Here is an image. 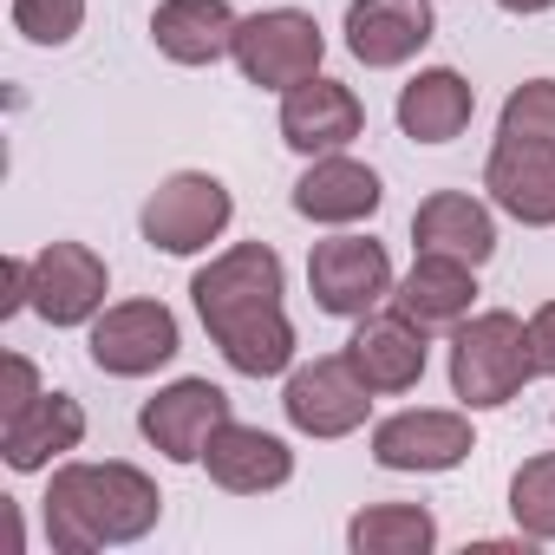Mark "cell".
Wrapping results in <instances>:
<instances>
[{
    "label": "cell",
    "instance_id": "cell-4",
    "mask_svg": "<svg viewBox=\"0 0 555 555\" xmlns=\"http://www.w3.org/2000/svg\"><path fill=\"white\" fill-rule=\"evenodd\" d=\"M229 60L242 66L248 86L288 92V86H301V79L321 73L327 34H321V21L301 14V8H268V14H248V21L235 27V53H229Z\"/></svg>",
    "mask_w": 555,
    "mask_h": 555
},
{
    "label": "cell",
    "instance_id": "cell-6",
    "mask_svg": "<svg viewBox=\"0 0 555 555\" xmlns=\"http://www.w3.org/2000/svg\"><path fill=\"white\" fill-rule=\"evenodd\" d=\"M392 255L386 242L373 235H327L308 248V288H314V308L334 314V321H360L373 314L379 301H392Z\"/></svg>",
    "mask_w": 555,
    "mask_h": 555
},
{
    "label": "cell",
    "instance_id": "cell-13",
    "mask_svg": "<svg viewBox=\"0 0 555 555\" xmlns=\"http://www.w3.org/2000/svg\"><path fill=\"white\" fill-rule=\"evenodd\" d=\"M340 34H347V53L366 73H392V66H405L431 47L438 14H431V0H353Z\"/></svg>",
    "mask_w": 555,
    "mask_h": 555
},
{
    "label": "cell",
    "instance_id": "cell-11",
    "mask_svg": "<svg viewBox=\"0 0 555 555\" xmlns=\"http://www.w3.org/2000/svg\"><path fill=\"white\" fill-rule=\"evenodd\" d=\"M229 418H235V412H229V392H222V386H209V379H170L164 392L144 399L138 431H144V444L164 451L170 464H203L209 438H216Z\"/></svg>",
    "mask_w": 555,
    "mask_h": 555
},
{
    "label": "cell",
    "instance_id": "cell-26",
    "mask_svg": "<svg viewBox=\"0 0 555 555\" xmlns=\"http://www.w3.org/2000/svg\"><path fill=\"white\" fill-rule=\"evenodd\" d=\"M14 34L34 47H66L86 27V0H14Z\"/></svg>",
    "mask_w": 555,
    "mask_h": 555
},
{
    "label": "cell",
    "instance_id": "cell-14",
    "mask_svg": "<svg viewBox=\"0 0 555 555\" xmlns=\"http://www.w3.org/2000/svg\"><path fill=\"white\" fill-rule=\"evenodd\" d=\"M483 190L490 203L522 222V229H555V144L529 138H496L483 157Z\"/></svg>",
    "mask_w": 555,
    "mask_h": 555
},
{
    "label": "cell",
    "instance_id": "cell-18",
    "mask_svg": "<svg viewBox=\"0 0 555 555\" xmlns=\"http://www.w3.org/2000/svg\"><path fill=\"white\" fill-rule=\"evenodd\" d=\"M386 203V183L373 164L347 157V151H327V157H308L301 183H295V209L308 222H327V229H353L366 222L373 209Z\"/></svg>",
    "mask_w": 555,
    "mask_h": 555
},
{
    "label": "cell",
    "instance_id": "cell-7",
    "mask_svg": "<svg viewBox=\"0 0 555 555\" xmlns=\"http://www.w3.org/2000/svg\"><path fill=\"white\" fill-rule=\"evenodd\" d=\"M373 386L353 373L347 353H327V360H308V366H288V386H282V412L301 438H353L373 412Z\"/></svg>",
    "mask_w": 555,
    "mask_h": 555
},
{
    "label": "cell",
    "instance_id": "cell-2",
    "mask_svg": "<svg viewBox=\"0 0 555 555\" xmlns=\"http://www.w3.org/2000/svg\"><path fill=\"white\" fill-rule=\"evenodd\" d=\"M47 542L60 555H99V548H125V542H144L164 516V496L157 483L125 464V457H105V464H86V457H66L47 483Z\"/></svg>",
    "mask_w": 555,
    "mask_h": 555
},
{
    "label": "cell",
    "instance_id": "cell-16",
    "mask_svg": "<svg viewBox=\"0 0 555 555\" xmlns=\"http://www.w3.org/2000/svg\"><path fill=\"white\" fill-rule=\"evenodd\" d=\"M79 444H86V405L73 392H40L27 412L0 418V457H8V470H21V477L66 464Z\"/></svg>",
    "mask_w": 555,
    "mask_h": 555
},
{
    "label": "cell",
    "instance_id": "cell-15",
    "mask_svg": "<svg viewBox=\"0 0 555 555\" xmlns=\"http://www.w3.org/2000/svg\"><path fill=\"white\" fill-rule=\"evenodd\" d=\"M392 314H405L412 327L425 334H451L457 321L477 314V268L457 261V255H425L392 282Z\"/></svg>",
    "mask_w": 555,
    "mask_h": 555
},
{
    "label": "cell",
    "instance_id": "cell-12",
    "mask_svg": "<svg viewBox=\"0 0 555 555\" xmlns=\"http://www.w3.org/2000/svg\"><path fill=\"white\" fill-rule=\"evenodd\" d=\"M366 131V105L353 86L314 73L301 86L282 92V144L301 151V157H327V151H347L353 138Z\"/></svg>",
    "mask_w": 555,
    "mask_h": 555
},
{
    "label": "cell",
    "instance_id": "cell-19",
    "mask_svg": "<svg viewBox=\"0 0 555 555\" xmlns=\"http://www.w3.org/2000/svg\"><path fill=\"white\" fill-rule=\"evenodd\" d=\"M347 360L379 399H399L425 379V327H412L405 314H360Z\"/></svg>",
    "mask_w": 555,
    "mask_h": 555
},
{
    "label": "cell",
    "instance_id": "cell-3",
    "mask_svg": "<svg viewBox=\"0 0 555 555\" xmlns=\"http://www.w3.org/2000/svg\"><path fill=\"white\" fill-rule=\"evenodd\" d=\"M535 373V353H529V321L509 314V308H483L470 321L451 327V399L464 412H496L509 405Z\"/></svg>",
    "mask_w": 555,
    "mask_h": 555
},
{
    "label": "cell",
    "instance_id": "cell-1",
    "mask_svg": "<svg viewBox=\"0 0 555 555\" xmlns=\"http://www.w3.org/2000/svg\"><path fill=\"white\" fill-rule=\"evenodd\" d=\"M282 295H288V268L268 242H235V248L209 255V268H196L190 301H196V321L209 327V340L222 347L229 373L282 379L295 366V321H288Z\"/></svg>",
    "mask_w": 555,
    "mask_h": 555
},
{
    "label": "cell",
    "instance_id": "cell-10",
    "mask_svg": "<svg viewBox=\"0 0 555 555\" xmlns=\"http://www.w3.org/2000/svg\"><path fill=\"white\" fill-rule=\"evenodd\" d=\"M112 295V268L86 242H47L34 255V314L47 327H92Z\"/></svg>",
    "mask_w": 555,
    "mask_h": 555
},
{
    "label": "cell",
    "instance_id": "cell-29",
    "mask_svg": "<svg viewBox=\"0 0 555 555\" xmlns=\"http://www.w3.org/2000/svg\"><path fill=\"white\" fill-rule=\"evenodd\" d=\"M529 353H535V373H555V301L529 314Z\"/></svg>",
    "mask_w": 555,
    "mask_h": 555
},
{
    "label": "cell",
    "instance_id": "cell-30",
    "mask_svg": "<svg viewBox=\"0 0 555 555\" xmlns=\"http://www.w3.org/2000/svg\"><path fill=\"white\" fill-rule=\"evenodd\" d=\"M496 8H503V14H548L555 0H496Z\"/></svg>",
    "mask_w": 555,
    "mask_h": 555
},
{
    "label": "cell",
    "instance_id": "cell-8",
    "mask_svg": "<svg viewBox=\"0 0 555 555\" xmlns=\"http://www.w3.org/2000/svg\"><path fill=\"white\" fill-rule=\"evenodd\" d=\"M86 353L112 379H151L157 366H170L183 353V327H177V314L164 301H118V308H105L92 321Z\"/></svg>",
    "mask_w": 555,
    "mask_h": 555
},
{
    "label": "cell",
    "instance_id": "cell-5",
    "mask_svg": "<svg viewBox=\"0 0 555 555\" xmlns=\"http://www.w3.org/2000/svg\"><path fill=\"white\" fill-rule=\"evenodd\" d=\"M229 216H235V196H229L222 177H209V170H170V177L144 196L138 229H144V242L164 248V255H203L209 242H222Z\"/></svg>",
    "mask_w": 555,
    "mask_h": 555
},
{
    "label": "cell",
    "instance_id": "cell-23",
    "mask_svg": "<svg viewBox=\"0 0 555 555\" xmlns=\"http://www.w3.org/2000/svg\"><path fill=\"white\" fill-rule=\"evenodd\" d=\"M353 555H431L438 548V516L425 503H366L347 522Z\"/></svg>",
    "mask_w": 555,
    "mask_h": 555
},
{
    "label": "cell",
    "instance_id": "cell-24",
    "mask_svg": "<svg viewBox=\"0 0 555 555\" xmlns=\"http://www.w3.org/2000/svg\"><path fill=\"white\" fill-rule=\"evenodd\" d=\"M509 516L522 542H555V451L522 457V470L509 477Z\"/></svg>",
    "mask_w": 555,
    "mask_h": 555
},
{
    "label": "cell",
    "instance_id": "cell-25",
    "mask_svg": "<svg viewBox=\"0 0 555 555\" xmlns=\"http://www.w3.org/2000/svg\"><path fill=\"white\" fill-rule=\"evenodd\" d=\"M496 138H529V144H555V79H522L503 99Z\"/></svg>",
    "mask_w": 555,
    "mask_h": 555
},
{
    "label": "cell",
    "instance_id": "cell-27",
    "mask_svg": "<svg viewBox=\"0 0 555 555\" xmlns=\"http://www.w3.org/2000/svg\"><path fill=\"white\" fill-rule=\"evenodd\" d=\"M0 282H8V295H0V321H14L21 308H34V255H8V261H0Z\"/></svg>",
    "mask_w": 555,
    "mask_h": 555
},
{
    "label": "cell",
    "instance_id": "cell-20",
    "mask_svg": "<svg viewBox=\"0 0 555 555\" xmlns=\"http://www.w3.org/2000/svg\"><path fill=\"white\" fill-rule=\"evenodd\" d=\"M392 118H399V131H405L412 144H451V138H464L470 118H477V86H470L464 73H451V66H425V73H412V79L399 86Z\"/></svg>",
    "mask_w": 555,
    "mask_h": 555
},
{
    "label": "cell",
    "instance_id": "cell-28",
    "mask_svg": "<svg viewBox=\"0 0 555 555\" xmlns=\"http://www.w3.org/2000/svg\"><path fill=\"white\" fill-rule=\"evenodd\" d=\"M40 392H47V386H40L34 360H27V353H8V399H0V418H14V412H27V405H34Z\"/></svg>",
    "mask_w": 555,
    "mask_h": 555
},
{
    "label": "cell",
    "instance_id": "cell-22",
    "mask_svg": "<svg viewBox=\"0 0 555 555\" xmlns=\"http://www.w3.org/2000/svg\"><path fill=\"white\" fill-rule=\"evenodd\" d=\"M235 8L229 0H157L151 40L170 66H216L235 53Z\"/></svg>",
    "mask_w": 555,
    "mask_h": 555
},
{
    "label": "cell",
    "instance_id": "cell-9",
    "mask_svg": "<svg viewBox=\"0 0 555 555\" xmlns=\"http://www.w3.org/2000/svg\"><path fill=\"white\" fill-rule=\"evenodd\" d=\"M477 451L470 412H438V405H405L392 418L373 425V464L379 470H412V477H438L457 470Z\"/></svg>",
    "mask_w": 555,
    "mask_h": 555
},
{
    "label": "cell",
    "instance_id": "cell-21",
    "mask_svg": "<svg viewBox=\"0 0 555 555\" xmlns=\"http://www.w3.org/2000/svg\"><path fill=\"white\" fill-rule=\"evenodd\" d=\"M412 242L425 255H457L470 268H483L496 255V216L490 203H477L470 190H431L418 209H412Z\"/></svg>",
    "mask_w": 555,
    "mask_h": 555
},
{
    "label": "cell",
    "instance_id": "cell-17",
    "mask_svg": "<svg viewBox=\"0 0 555 555\" xmlns=\"http://www.w3.org/2000/svg\"><path fill=\"white\" fill-rule=\"evenodd\" d=\"M203 470H209V483H222L229 496H268V490H282V483L295 477V451H288V438L229 418V425L209 438Z\"/></svg>",
    "mask_w": 555,
    "mask_h": 555
}]
</instances>
